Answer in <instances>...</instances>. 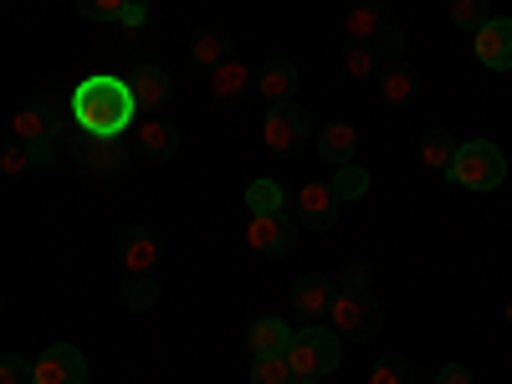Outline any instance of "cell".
<instances>
[{"label":"cell","mask_w":512,"mask_h":384,"mask_svg":"<svg viewBox=\"0 0 512 384\" xmlns=\"http://www.w3.org/2000/svg\"><path fill=\"white\" fill-rule=\"evenodd\" d=\"M128 88H134L139 113H164V103L175 98V77H169L159 62H139L134 72H128Z\"/></svg>","instance_id":"12"},{"label":"cell","mask_w":512,"mask_h":384,"mask_svg":"<svg viewBox=\"0 0 512 384\" xmlns=\"http://www.w3.org/2000/svg\"><path fill=\"white\" fill-rule=\"evenodd\" d=\"M338 292H369V262H349L338 272Z\"/></svg>","instance_id":"34"},{"label":"cell","mask_w":512,"mask_h":384,"mask_svg":"<svg viewBox=\"0 0 512 384\" xmlns=\"http://www.w3.org/2000/svg\"><path fill=\"white\" fill-rule=\"evenodd\" d=\"M251 384H297V374H292L287 354H277V359H251Z\"/></svg>","instance_id":"31"},{"label":"cell","mask_w":512,"mask_h":384,"mask_svg":"<svg viewBox=\"0 0 512 384\" xmlns=\"http://www.w3.org/2000/svg\"><path fill=\"white\" fill-rule=\"evenodd\" d=\"M144 6H154V0H144Z\"/></svg>","instance_id":"40"},{"label":"cell","mask_w":512,"mask_h":384,"mask_svg":"<svg viewBox=\"0 0 512 384\" xmlns=\"http://www.w3.org/2000/svg\"><path fill=\"white\" fill-rule=\"evenodd\" d=\"M297 236H303V226H297L292 210H287V216H251V226H246L251 251H256V256H272V262L297 251Z\"/></svg>","instance_id":"8"},{"label":"cell","mask_w":512,"mask_h":384,"mask_svg":"<svg viewBox=\"0 0 512 384\" xmlns=\"http://www.w3.org/2000/svg\"><path fill=\"white\" fill-rule=\"evenodd\" d=\"M507 323H512V303H507Z\"/></svg>","instance_id":"39"},{"label":"cell","mask_w":512,"mask_h":384,"mask_svg":"<svg viewBox=\"0 0 512 384\" xmlns=\"http://www.w3.org/2000/svg\"><path fill=\"white\" fill-rule=\"evenodd\" d=\"M333 297H338V277H323V272H308V277H297L292 282V313L297 318H328L333 313Z\"/></svg>","instance_id":"11"},{"label":"cell","mask_w":512,"mask_h":384,"mask_svg":"<svg viewBox=\"0 0 512 384\" xmlns=\"http://www.w3.org/2000/svg\"><path fill=\"white\" fill-rule=\"evenodd\" d=\"M292 323L287 318H256L251 328H246V349H251V359H277V354H287L292 349Z\"/></svg>","instance_id":"19"},{"label":"cell","mask_w":512,"mask_h":384,"mask_svg":"<svg viewBox=\"0 0 512 384\" xmlns=\"http://www.w3.org/2000/svg\"><path fill=\"white\" fill-rule=\"evenodd\" d=\"M134 6L139 0H77V16L82 21H103V26H123Z\"/></svg>","instance_id":"27"},{"label":"cell","mask_w":512,"mask_h":384,"mask_svg":"<svg viewBox=\"0 0 512 384\" xmlns=\"http://www.w3.org/2000/svg\"><path fill=\"white\" fill-rule=\"evenodd\" d=\"M344 72H354V77H379V72H384V57H379L374 41H349V52H344Z\"/></svg>","instance_id":"28"},{"label":"cell","mask_w":512,"mask_h":384,"mask_svg":"<svg viewBox=\"0 0 512 384\" xmlns=\"http://www.w3.org/2000/svg\"><path fill=\"white\" fill-rule=\"evenodd\" d=\"M190 62L195 67H205V72H216L221 62H231V31L226 26H200L195 36H190Z\"/></svg>","instance_id":"21"},{"label":"cell","mask_w":512,"mask_h":384,"mask_svg":"<svg viewBox=\"0 0 512 384\" xmlns=\"http://www.w3.org/2000/svg\"><path fill=\"white\" fill-rule=\"evenodd\" d=\"M374 47H379V57H384V62H400V57H405V31H400V26H390V31H384V36L374 41Z\"/></svg>","instance_id":"35"},{"label":"cell","mask_w":512,"mask_h":384,"mask_svg":"<svg viewBox=\"0 0 512 384\" xmlns=\"http://www.w3.org/2000/svg\"><path fill=\"white\" fill-rule=\"evenodd\" d=\"M446 180L461 185V190H497L507 180V154L492 139H472V144H461V154H456Z\"/></svg>","instance_id":"4"},{"label":"cell","mask_w":512,"mask_h":384,"mask_svg":"<svg viewBox=\"0 0 512 384\" xmlns=\"http://www.w3.org/2000/svg\"><path fill=\"white\" fill-rule=\"evenodd\" d=\"M256 88V72L251 67H241V62H221L216 72H210V98H216V103H241L246 93Z\"/></svg>","instance_id":"23"},{"label":"cell","mask_w":512,"mask_h":384,"mask_svg":"<svg viewBox=\"0 0 512 384\" xmlns=\"http://www.w3.org/2000/svg\"><path fill=\"white\" fill-rule=\"evenodd\" d=\"M297 384H323V379H297Z\"/></svg>","instance_id":"38"},{"label":"cell","mask_w":512,"mask_h":384,"mask_svg":"<svg viewBox=\"0 0 512 384\" xmlns=\"http://www.w3.org/2000/svg\"><path fill=\"white\" fill-rule=\"evenodd\" d=\"M297 82H303V72H297L292 57H267L262 67H256V93L267 98V108L272 103H292L297 98Z\"/></svg>","instance_id":"16"},{"label":"cell","mask_w":512,"mask_h":384,"mask_svg":"<svg viewBox=\"0 0 512 384\" xmlns=\"http://www.w3.org/2000/svg\"><path fill=\"white\" fill-rule=\"evenodd\" d=\"M390 26H395V16H390V0H354L349 16H344L349 41H379Z\"/></svg>","instance_id":"17"},{"label":"cell","mask_w":512,"mask_h":384,"mask_svg":"<svg viewBox=\"0 0 512 384\" xmlns=\"http://www.w3.org/2000/svg\"><path fill=\"white\" fill-rule=\"evenodd\" d=\"M16 139L21 144H62L67 139V113L52 103V98H31L21 113H16Z\"/></svg>","instance_id":"7"},{"label":"cell","mask_w":512,"mask_h":384,"mask_svg":"<svg viewBox=\"0 0 512 384\" xmlns=\"http://www.w3.org/2000/svg\"><path fill=\"white\" fill-rule=\"evenodd\" d=\"M318 159H328L333 169H338V164H354V159H359V128L344 123V118L318 123Z\"/></svg>","instance_id":"18"},{"label":"cell","mask_w":512,"mask_h":384,"mask_svg":"<svg viewBox=\"0 0 512 384\" xmlns=\"http://www.w3.org/2000/svg\"><path fill=\"white\" fill-rule=\"evenodd\" d=\"M26 149H31V164H36V169H52L62 144H26Z\"/></svg>","instance_id":"37"},{"label":"cell","mask_w":512,"mask_h":384,"mask_svg":"<svg viewBox=\"0 0 512 384\" xmlns=\"http://www.w3.org/2000/svg\"><path fill=\"white\" fill-rule=\"evenodd\" d=\"M26 169H36V164H31V149H26L21 139H11L6 149H0V175H6V180H21Z\"/></svg>","instance_id":"32"},{"label":"cell","mask_w":512,"mask_h":384,"mask_svg":"<svg viewBox=\"0 0 512 384\" xmlns=\"http://www.w3.org/2000/svg\"><path fill=\"white\" fill-rule=\"evenodd\" d=\"M0 384H36V364L21 354H0Z\"/></svg>","instance_id":"33"},{"label":"cell","mask_w":512,"mask_h":384,"mask_svg":"<svg viewBox=\"0 0 512 384\" xmlns=\"http://www.w3.org/2000/svg\"><path fill=\"white\" fill-rule=\"evenodd\" d=\"M456 154H461V144H456L451 128L436 123V128H425V134H420V164L431 169V175H451Z\"/></svg>","instance_id":"22"},{"label":"cell","mask_w":512,"mask_h":384,"mask_svg":"<svg viewBox=\"0 0 512 384\" xmlns=\"http://www.w3.org/2000/svg\"><path fill=\"white\" fill-rule=\"evenodd\" d=\"M379 98L390 103V108H405V103H415L420 98V72L400 57V62H384V72H379Z\"/></svg>","instance_id":"20"},{"label":"cell","mask_w":512,"mask_h":384,"mask_svg":"<svg viewBox=\"0 0 512 384\" xmlns=\"http://www.w3.org/2000/svg\"><path fill=\"white\" fill-rule=\"evenodd\" d=\"M287 364L297 379H328L338 364H344V338H338L328 323H308L292 333V349H287Z\"/></svg>","instance_id":"2"},{"label":"cell","mask_w":512,"mask_h":384,"mask_svg":"<svg viewBox=\"0 0 512 384\" xmlns=\"http://www.w3.org/2000/svg\"><path fill=\"white\" fill-rule=\"evenodd\" d=\"M472 52H477L482 67L512 72V21L507 16H492L482 31H472Z\"/></svg>","instance_id":"13"},{"label":"cell","mask_w":512,"mask_h":384,"mask_svg":"<svg viewBox=\"0 0 512 384\" xmlns=\"http://www.w3.org/2000/svg\"><path fill=\"white\" fill-rule=\"evenodd\" d=\"M72 159L88 169L93 180H113V175H123V169H128V149H123V139H93V134H82L77 149H72Z\"/></svg>","instance_id":"10"},{"label":"cell","mask_w":512,"mask_h":384,"mask_svg":"<svg viewBox=\"0 0 512 384\" xmlns=\"http://www.w3.org/2000/svg\"><path fill=\"white\" fill-rule=\"evenodd\" d=\"M144 113L134 103V88L128 77H113V72H98V77H82L72 88V123L93 139H123Z\"/></svg>","instance_id":"1"},{"label":"cell","mask_w":512,"mask_h":384,"mask_svg":"<svg viewBox=\"0 0 512 384\" xmlns=\"http://www.w3.org/2000/svg\"><path fill=\"white\" fill-rule=\"evenodd\" d=\"M338 205H344V200H338V190L313 180V185H303V190L292 195V216H297V226H303V231H333L338 226Z\"/></svg>","instance_id":"9"},{"label":"cell","mask_w":512,"mask_h":384,"mask_svg":"<svg viewBox=\"0 0 512 384\" xmlns=\"http://www.w3.org/2000/svg\"><path fill=\"white\" fill-rule=\"evenodd\" d=\"M134 149H139L144 159H154V164L175 159V154H180V128L169 123V118H154V113H144V118L134 123Z\"/></svg>","instance_id":"14"},{"label":"cell","mask_w":512,"mask_h":384,"mask_svg":"<svg viewBox=\"0 0 512 384\" xmlns=\"http://www.w3.org/2000/svg\"><path fill=\"white\" fill-rule=\"evenodd\" d=\"M118 297H123L128 313H149V308L159 303V277H123Z\"/></svg>","instance_id":"26"},{"label":"cell","mask_w":512,"mask_h":384,"mask_svg":"<svg viewBox=\"0 0 512 384\" xmlns=\"http://www.w3.org/2000/svg\"><path fill=\"white\" fill-rule=\"evenodd\" d=\"M369 384H415V364H410V359H400V354H390V359H374Z\"/></svg>","instance_id":"29"},{"label":"cell","mask_w":512,"mask_h":384,"mask_svg":"<svg viewBox=\"0 0 512 384\" xmlns=\"http://www.w3.org/2000/svg\"><path fill=\"white\" fill-rule=\"evenodd\" d=\"M328 185L338 190V200H364L374 180H369V169H364V164L354 159V164H338V169H333V180H328Z\"/></svg>","instance_id":"25"},{"label":"cell","mask_w":512,"mask_h":384,"mask_svg":"<svg viewBox=\"0 0 512 384\" xmlns=\"http://www.w3.org/2000/svg\"><path fill=\"white\" fill-rule=\"evenodd\" d=\"M36 384H88V359L72 344H52L36 359Z\"/></svg>","instance_id":"15"},{"label":"cell","mask_w":512,"mask_h":384,"mask_svg":"<svg viewBox=\"0 0 512 384\" xmlns=\"http://www.w3.org/2000/svg\"><path fill=\"white\" fill-rule=\"evenodd\" d=\"M246 210L251 216H287V190L277 185V180H251L246 185Z\"/></svg>","instance_id":"24"},{"label":"cell","mask_w":512,"mask_h":384,"mask_svg":"<svg viewBox=\"0 0 512 384\" xmlns=\"http://www.w3.org/2000/svg\"><path fill=\"white\" fill-rule=\"evenodd\" d=\"M113 251H118V267L128 277H154L159 262H164V241L149 226H123L118 241H113Z\"/></svg>","instance_id":"6"},{"label":"cell","mask_w":512,"mask_h":384,"mask_svg":"<svg viewBox=\"0 0 512 384\" xmlns=\"http://www.w3.org/2000/svg\"><path fill=\"white\" fill-rule=\"evenodd\" d=\"M451 21L461 31H482L492 21V0H451Z\"/></svg>","instance_id":"30"},{"label":"cell","mask_w":512,"mask_h":384,"mask_svg":"<svg viewBox=\"0 0 512 384\" xmlns=\"http://www.w3.org/2000/svg\"><path fill=\"white\" fill-rule=\"evenodd\" d=\"M262 139H267L272 154L292 159V154H303L318 139V123H313V113L303 103H272L267 108V123H262Z\"/></svg>","instance_id":"3"},{"label":"cell","mask_w":512,"mask_h":384,"mask_svg":"<svg viewBox=\"0 0 512 384\" xmlns=\"http://www.w3.org/2000/svg\"><path fill=\"white\" fill-rule=\"evenodd\" d=\"M431 384H477V379H472V369H466V364H441Z\"/></svg>","instance_id":"36"},{"label":"cell","mask_w":512,"mask_h":384,"mask_svg":"<svg viewBox=\"0 0 512 384\" xmlns=\"http://www.w3.org/2000/svg\"><path fill=\"white\" fill-rule=\"evenodd\" d=\"M328 328L344 338V344H369V338H379V328H384V308L369 292H338L333 313H328Z\"/></svg>","instance_id":"5"}]
</instances>
